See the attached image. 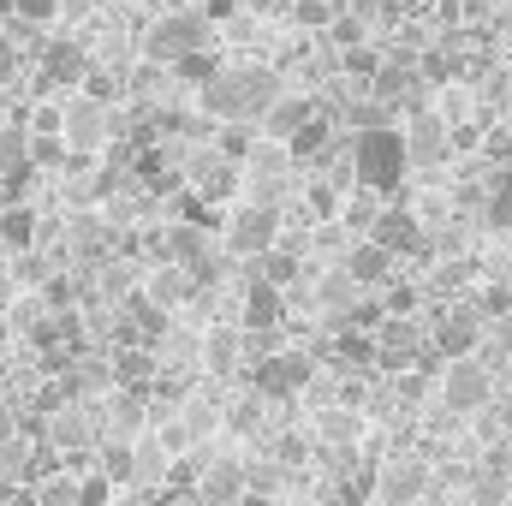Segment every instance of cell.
Here are the masks:
<instances>
[{
  "label": "cell",
  "mask_w": 512,
  "mask_h": 506,
  "mask_svg": "<svg viewBox=\"0 0 512 506\" xmlns=\"http://www.w3.org/2000/svg\"><path fill=\"white\" fill-rule=\"evenodd\" d=\"M352 167H358V185L364 191H399V179H405V167H411V149H405V137L393 126H364L358 131V149H352Z\"/></svg>",
  "instance_id": "1"
},
{
  "label": "cell",
  "mask_w": 512,
  "mask_h": 506,
  "mask_svg": "<svg viewBox=\"0 0 512 506\" xmlns=\"http://www.w3.org/2000/svg\"><path fill=\"white\" fill-rule=\"evenodd\" d=\"M489 364H477V358H459V364H447L441 370V405L453 411V417H471V411H483L489 405Z\"/></svg>",
  "instance_id": "2"
},
{
  "label": "cell",
  "mask_w": 512,
  "mask_h": 506,
  "mask_svg": "<svg viewBox=\"0 0 512 506\" xmlns=\"http://www.w3.org/2000/svg\"><path fill=\"white\" fill-rule=\"evenodd\" d=\"M316 381V358L310 352H268L262 370H256V393L262 399H292Z\"/></svg>",
  "instance_id": "3"
},
{
  "label": "cell",
  "mask_w": 512,
  "mask_h": 506,
  "mask_svg": "<svg viewBox=\"0 0 512 506\" xmlns=\"http://www.w3.org/2000/svg\"><path fill=\"white\" fill-rule=\"evenodd\" d=\"M370 489H376L382 506H417L423 489H429V465H417V459H387L382 477H376Z\"/></svg>",
  "instance_id": "4"
},
{
  "label": "cell",
  "mask_w": 512,
  "mask_h": 506,
  "mask_svg": "<svg viewBox=\"0 0 512 506\" xmlns=\"http://www.w3.org/2000/svg\"><path fill=\"white\" fill-rule=\"evenodd\" d=\"M197 501L203 506H239L245 501V465L239 459H215L197 483Z\"/></svg>",
  "instance_id": "5"
},
{
  "label": "cell",
  "mask_w": 512,
  "mask_h": 506,
  "mask_svg": "<svg viewBox=\"0 0 512 506\" xmlns=\"http://www.w3.org/2000/svg\"><path fill=\"white\" fill-rule=\"evenodd\" d=\"M274 233H280V221H274L268 209H245V215H233L227 245H233V256H262L274 245Z\"/></svg>",
  "instance_id": "6"
},
{
  "label": "cell",
  "mask_w": 512,
  "mask_h": 506,
  "mask_svg": "<svg viewBox=\"0 0 512 506\" xmlns=\"http://www.w3.org/2000/svg\"><path fill=\"white\" fill-rule=\"evenodd\" d=\"M143 298H149L155 310H179V304L191 298V268H185V262H161V268H149Z\"/></svg>",
  "instance_id": "7"
},
{
  "label": "cell",
  "mask_w": 512,
  "mask_h": 506,
  "mask_svg": "<svg viewBox=\"0 0 512 506\" xmlns=\"http://www.w3.org/2000/svg\"><path fill=\"white\" fill-rule=\"evenodd\" d=\"M280 316H286L280 286H274V280H251V286H245V328H251V334H268V328H280Z\"/></svg>",
  "instance_id": "8"
},
{
  "label": "cell",
  "mask_w": 512,
  "mask_h": 506,
  "mask_svg": "<svg viewBox=\"0 0 512 506\" xmlns=\"http://www.w3.org/2000/svg\"><path fill=\"white\" fill-rule=\"evenodd\" d=\"M197 42H203V24H197V18H167V24L149 36V54H173V60H185V54H197Z\"/></svg>",
  "instance_id": "9"
},
{
  "label": "cell",
  "mask_w": 512,
  "mask_h": 506,
  "mask_svg": "<svg viewBox=\"0 0 512 506\" xmlns=\"http://www.w3.org/2000/svg\"><path fill=\"white\" fill-rule=\"evenodd\" d=\"M471 346H477V316H471V310H459V316H447V322L435 328V352H441L447 364L471 358Z\"/></svg>",
  "instance_id": "10"
},
{
  "label": "cell",
  "mask_w": 512,
  "mask_h": 506,
  "mask_svg": "<svg viewBox=\"0 0 512 506\" xmlns=\"http://www.w3.org/2000/svg\"><path fill=\"white\" fill-rule=\"evenodd\" d=\"M370 239H376V245H382L387 256H399V251H417V245H423V233H417V221H411V215H399V209H393V215H376V227H370Z\"/></svg>",
  "instance_id": "11"
},
{
  "label": "cell",
  "mask_w": 512,
  "mask_h": 506,
  "mask_svg": "<svg viewBox=\"0 0 512 506\" xmlns=\"http://www.w3.org/2000/svg\"><path fill=\"white\" fill-rule=\"evenodd\" d=\"M102 477H108L114 489L137 483V435H114V441L102 447Z\"/></svg>",
  "instance_id": "12"
},
{
  "label": "cell",
  "mask_w": 512,
  "mask_h": 506,
  "mask_svg": "<svg viewBox=\"0 0 512 506\" xmlns=\"http://www.w3.org/2000/svg\"><path fill=\"white\" fill-rule=\"evenodd\" d=\"M387 262H393V256L370 239V245H358V251L346 256V280H352V286H376V280H387Z\"/></svg>",
  "instance_id": "13"
},
{
  "label": "cell",
  "mask_w": 512,
  "mask_h": 506,
  "mask_svg": "<svg viewBox=\"0 0 512 506\" xmlns=\"http://www.w3.org/2000/svg\"><path fill=\"white\" fill-rule=\"evenodd\" d=\"M262 405H268L262 393H245L239 405H227L221 411V435H256L262 429Z\"/></svg>",
  "instance_id": "14"
},
{
  "label": "cell",
  "mask_w": 512,
  "mask_h": 506,
  "mask_svg": "<svg viewBox=\"0 0 512 506\" xmlns=\"http://www.w3.org/2000/svg\"><path fill=\"white\" fill-rule=\"evenodd\" d=\"M66 126H72V131H66V143H72V149H90V143L102 137V108H78Z\"/></svg>",
  "instance_id": "15"
},
{
  "label": "cell",
  "mask_w": 512,
  "mask_h": 506,
  "mask_svg": "<svg viewBox=\"0 0 512 506\" xmlns=\"http://www.w3.org/2000/svg\"><path fill=\"white\" fill-rule=\"evenodd\" d=\"M0 239L24 251V245L36 239V215H30V209H6V215H0Z\"/></svg>",
  "instance_id": "16"
},
{
  "label": "cell",
  "mask_w": 512,
  "mask_h": 506,
  "mask_svg": "<svg viewBox=\"0 0 512 506\" xmlns=\"http://www.w3.org/2000/svg\"><path fill=\"white\" fill-rule=\"evenodd\" d=\"M316 429H322V441H334V447L358 441V417H352V411H322V417H316Z\"/></svg>",
  "instance_id": "17"
},
{
  "label": "cell",
  "mask_w": 512,
  "mask_h": 506,
  "mask_svg": "<svg viewBox=\"0 0 512 506\" xmlns=\"http://www.w3.org/2000/svg\"><path fill=\"white\" fill-rule=\"evenodd\" d=\"M203 364H209L215 376H227V370L239 364V346H233V334H209V346H203Z\"/></svg>",
  "instance_id": "18"
},
{
  "label": "cell",
  "mask_w": 512,
  "mask_h": 506,
  "mask_svg": "<svg viewBox=\"0 0 512 506\" xmlns=\"http://www.w3.org/2000/svg\"><path fill=\"white\" fill-rule=\"evenodd\" d=\"M78 72H84V54L78 48H48V78L54 84H72Z\"/></svg>",
  "instance_id": "19"
},
{
  "label": "cell",
  "mask_w": 512,
  "mask_h": 506,
  "mask_svg": "<svg viewBox=\"0 0 512 506\" xmlns=\"http://www.w3.org/2000/svg\"><path fill=\"white\" fill-rule=\"evenodd\" d=\"M239 102H245L239 78H227V72H221V78L209 84V108H215V114H239Z\"/></svg>",
  "instance_id": "20"
},
{
  "label": "cell",
  "mask_w": 512,
  "mask_h": 506,
  "mask_svg": "<svg viewBox=\"0 0 512 506\" xmlns=\"http://www.w3.org/2000/svg\"><path fill=\"white\" fill-rule=\"evenodd\" d=\"M108 495H114V483H108L102 471H90V477H78V495H72V506H108Z\"/></svg>",
  "instance_id": "21"
},
{
  "label": "cell",
  "mask_w": 512,
  "mask_h": 506,
  "mask_svg": "<svg viewBox=\"0 0 512 506\" xmlns=\"http://www.w3.org/2000/svg\"><path fill=\"white\" fill-rule=\"evenodd\" d=\"M322 143H328V120H310V126L292 137V155H316Z\"/></svg>",
  "instance_id": "22"
},
{
  "label": "cell",
  "mask_w": 512,
  "mask_h": 506,
  "mask_svg": "<svg viewBox=\"0 0 512 506\" xmlns=\"http://www.w3.org/2000/svg\"><path fill=\"white\" fill-rule=\"evenodd\" d=\"M12 6H18V18H24V24H48V18L60 12V0H12Z\"/></svg>",
  "instance_id": "23"
},
{
  "label": "cell",
  "mask_w": 512,
  "mask_h": 506,
  "mask_svg": "<svg viewBox=\"0 0 512 506\" xmlns=\"http://www.w3.org/2000/svg\"><path fill=\"white\" fill-rule=\"evenodd\" d=\"M18 155H24V137H18V131H0V161L18 167Z\"/></svg>",
  "instance_id": "24"
},
{
  "label": "cell",
  "mask_w": 512,
  "mask_h": 506,
  "mask_svg": "<svg viewBox=\"0 0 512 506\" xmlns=\"http://www.w3.org/2000/svg\"><path fill=\"white\" fill-rule=\"evenodd\" d=\"M6 441H18V411L0 399V447H6Z\"/></svg>",
  "instance_id": "25"
},
{
  "label": "cell",
  "mask_w": 512,
  "mask_h": 506,
  "mask_svg": "<svg viewBox=\"0 0 512 506\" xmlns=\"http://www.w3.org/2000/svg\"><path fill=\"white\" fill-rule=\"evenodd\" d=\"M12 72H18V54H12V42L0 36V84H12Z\"/></svg>",
  "instance_id": "26"
},
{
  "label": "cell",
  "mask_w": 512,
  "mask_h": 506,
  "mask_svg": "<svg viewBox=\"0 0 512 506\" xmlns=\"http://www.w3.org/2000/svg\"><path fill=\"white\" fill-rule=\"evenodd\" d=\"M239 506H280V501H274V495H262V489H256V495H245V501H239Z\"/></svg>",
  "instance_id": "27"
},
{
  "label": "cell",
  "mask_w": 512,
  "mask_h": 506,
  "mask_svg": "<svg viewBox=\"0 0 512 506\" xmlns=\"http://www.w3.org/2000/svg\"><path fill=\"white\" fill-rule=\"evenodd\" d=\"M316 506H346V501H340V495H328V501H316Z\"/></svg>",
  "instance_id": "28"
}]
</instances>
